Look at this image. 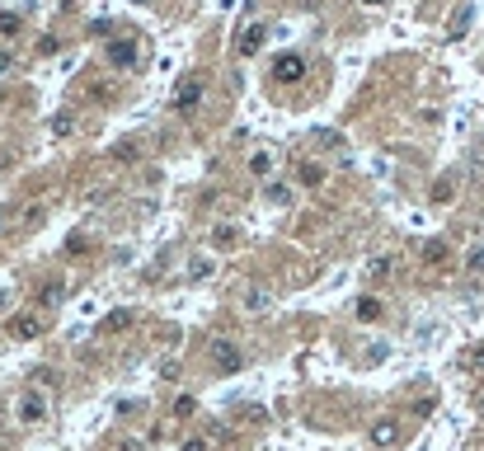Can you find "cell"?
Masks as SVG:
<instances>
[{
	"label": "cell",
	"instance_id": "cell-9",
	"mask_svg": "<svg viewBox=\"0 0 484 451\" xmlns=\"http://www.w3.org/2000/svg\"><path fill=\"white\" fill-rule=\"evenodd\" d=\"M470 19H475V5H461L456 14H452V24H447V38H452V43H456V38H465Z\"/></svg>",
	"mask_w": 484,
	"mask_h": 451
},
{
	"label": "cell",
	"instance_id": "cell-22",
	"mask_svg": "<svg viewBox=\"0 0 484 451\" xmlns=\"http://www.w3.org/2000/svg\"><path fill=\"white\" fill-rule=\"evenodd\" d=\"M193 409H198V404H193V395H184V399H179V404H174V419H189Z\"/></svg>",
	"mask_w": 484,
	"mask_h": 451
},
{
	"label": "cell",
	"instance_id": "cell-20",
	"mask_svg": "<svg viewBox=\"0 0 484 451\" xmlns=\"http://www.w3.org/2000/svg\"><path fill=\"white\" fill-rule=\"evenodd\" d=\"M320 179H324L320 165H301V184H320Z\"/></svg>",
	"mask_w": 484,
	"mask_h": 451
},
{
	"label": "cell",
	"instance_id": "cell-8",
	"mask_svg": "<svg viewBox=\"0 0 484 451\" xmlns=\"http://www.w3.org/2000/svg\"><path fill=\"white\" fill-rule=\"evenodd\" d=\"M198 94H202V90H198V80H184V85L174 90V113H189V108L198 104Z\"/></svg>",
	"mask_w": 484,
	"mask_h": 451
},
{
	"label": "cell",
	"instance_id": "cell-24",
	"mask_svg": "<svg viewBox=\"0 0 484 451\" xmlns=\"http://www.w3.org/2000/svg\"><path fill=\"white\" fill-rule=\"evenodd\" d=\"M207 268H212V264H207V259H193V268H189V277H207Z\"/></svg>",
	"mask_w": 484,
	"mask_h": 451
},
{
	"label": "cell",
	"instance_id": "cell-26",
	"mask_svg": "<svg viewBox=\"0 0 484 451\" xmlns=\"http://www.w3.org/2000/svg\"><path fill=\"white\" fill-rule=\"evenodd\" d=\"M184 451H207V442H202V437H189V442H184Z\"/></svg>",
	"mask_w": 484,
	"mask_h": 451
},
{
	"label": "cell",
	"instance_id": "cell-21",
	"mask_svg": "<svg viewBox=\"0 0 484 451\" xmlns=\"http://www.w3.org/2000/svg\"><path fill=\"white\" fill-rule=\"evenodd\" d=\"M244 306H249V311H264V306H269V292H249V296H244Z\"/></svg>",
	"mask_w": 484,
	"mask_h": 451
},
{
	"label": "cell",
	"instance_id": "cell-6",
	"mask_svg": "<svg viewBox=\"0 0 484 451\" xmlns=\"http://www.w3.org/2000/svg\"><path fill=\"white\" fill-rule=\"evenodd\" d=\"M43 334V315H14L10 319V339H38Z\"/></svg>",
	"mask_w": 484,
	"mask_h": 451
},
{
	"label": "cell",
	"instance_id": "cell-30",
	"mask_svg": "<svg viewBox=\"0 0 484 451\" xmlns=\"http://www.w3.org/2000/svg\"><path fill=\"white\" fill-rule=\"evenodd\" d=\"M0 226H5V212H0Z\"/></svg>",
	"mask_w": 484,
	"mask_h": 451
},
{
	"label": "cell",
	"instance_id": "cell-2",
	"mask_svg": "<svg viewBox=\"0 0 484 451\" xmlns=\"http://www.w3.org/2000/svg\"><path fill=\"white\" fill-rule=\"evenodd\" d=\"M14 414H19L24 423H43V419H48V395H43V390H24L19 404H14Z\"/></svg>",
	"mask_w": 484,
	"mask_h": 451
},
{
	"label": "cell",
	"instance_id": "cell-16",
	"mask_svg": "<svg viewBox=\"0 0 484 451\" xmlns=\"http://www.w3.org/2000/svg\"><path fill=\"white\" fill-rule=\"evenodd\" d=\"M61 296H66V287H56V282H48L38 301H43V306H61Z\"/></svg>",
	"mask_w": 484,
	"mask_h": 451
},
{
	"label": "cell",
	"instance_id": "cell-32",
	"mask_svg": "<svg viewBox=\"0 0 484 451\" xmlns=\"http://www.w3.org/2000/svg\"><path fill=\"white\" fill-rule=\"evenodd\" d=\"M480 409H484V399H480Z\"/></svg>",
	"mask_w": 484,
	"mask_h": 451
},
{
	"label": "cell",
	"instance_id": "cell-23",
	"mask_svg": "<svg viewBox=\"0 0 484 451\" xmlns=\"http://www.w3.org/2000/svg\"><path fill=\"white\" fill-rule=\"evenodd\" d=\"M249 165H254V174H269V169H273V156H264V151H259Z\"/></svg>",
	"mask_w": 484,
	"mask_h": 451
},
{
	"label": "cell",
	"instance_id": "cell-29",
	"mask_svg": "<svg viewBox=\"0 0 484 451\" xmlns=\"http://www.w3.org/2000/svg\"><path fill=\"white\" fill-rule=\"evenodd\" d=\"M367 5H386V0H367Z\"/></svg>",
	"mask_w": 484,
	"mask_h": 451
},
{
	"label": "cell",
	"instance_id": "cell-27",
	"mask_svg": "<svg viewBox=\"0 0 484 451\" xmlns=\"http://www.w3.org/2000/svg\"><path fill=\"white\" fill-rule=\"evenodd\" d=\"M5 71H10V52H0V76H5Z\"/></svg>",
	"mask_w": 484,
	"mask_h": 451
},
{
	"label": "cell",
	"instance_id": "cell-17",
	"mask_svg": "<svg viewBox=\"0 0 484 451\" xmlns=\"http://www.w3.org/2000/svg\"><path fill=\"white\" fill-rule=\"evenodd\" d=\"M19 28H24V19H19V14H0V38L19 33Z\"/></svg>",
	"mask_w": 484,
	"mask_h": 451
},
{
	"label": "cell",
	"instance_id": "cell-7",
	"mask_svg": "<svg viewBox=\"0 0 484 451\" xmlns=\"http://www.w3.org/2000/svg\"><path fill=\"white\" fill-rule=\"evenodd\" d=\"M372 442H377V447H395V442H400V423H395V419H377V423H372Z\"/></svg>",
	"mask_w": 484,
	"mask_h": 451
},
{
	"label": "cell",
	"instance_id": "cell-11",
	"mask_svg": "<svg viewBox=\"0 0 484 451\" xmlns=\"http://www.w3.org/2000/svg\"><path fill=\"white\" fill-rule=\"evenodd\" d=\"M367 273H372L377 282H386V277L395 273V259H386V254H381V259H372V264H367Z\"/></svg>",
	"mask_w": 484,
	"mask_h": 451
},
{
	"label": "cell",
	"instance_id": "cell-31",
	"mask_svg": "<svg viewBox=\"0 0 484 451\" xmlns=\"http://www.w3.org/2000/svg\"><path fill=\"white\" fill-rule=\"evenodd\" d=\"M0 104H5V94H0Z\"/></svg>",
	"mask_w": 484,
	"mask_h": 451
},
{
	"label": "cell",
	"instance_id": "cell-19",
	"mask_svg": "<svg viewBox=\"0 0 484 451\" xmlns=\"http://www.w3.org/2000/svg\"><path fill=\"white\" fill-rule=\"evenodd\" d=\"M465 264H470V273H484V244H475V249L465 254Z\"/></svg>",
	"mask_w": 484,
	"mask_h": 451
},
{
	"label": "cell",
	"instance_id": "cell-28",
	"mask_svg": "<svg viewBox=\"0 0 484 451\" xmlns=\"http://www.w3.org/2000/svg\"><path fill=\"white\" fill-rule=\"evenodd\" d=\"M5 306H10V296H5V292H0V311H5Z\"/></svg>",
	"mask_w": 484,
	"mask_h": 451
},
{
	"label": "cell",
	"instance_id": "cell-18",
	"mask_svg": "<svg viewBox=\"0 0 484 451\" xmlns=\"http://www.w3.org/2000/svg\"><path fill=\"white\" fill-rule=\"evenodd\" d=\"M52 132L56 136H71V132H76V118H66V113H61V118H52Z\"/></svg>",
	"mask_w": 484,
	"mask_h": 451
},
{
	"label": "cell",
	"instance_id": "cell-25",
	"mask_svg": "<svg viewBox=\"0 0 484 451\" xmlns=\"http://www.w3.org/2000/svg\"><path fill=\"white\" fill-rule=\"evenodd\" d=\"M470 372H484V348H475V353H470Z\"/></svg>",
	"mask_w": 484,
	"mask_h": 451
},
{
	"label": "cell",
	"instance_id": "cell-12",
	"mask_svg": "<svg viewBox=\"0 0 484 451\" xmlns=\"http://www.w3.org/2000/svg\"><path fill=\"white\" fill-rule=\"evenodd\" d=\"M357 319H381V301L377 296H362V301H357Z\"/></svg>",
	"mask_w": 484,
	"mask_h": 451
},
{
	"label": "cell",
	"instance_id": "cell-1",
	"mask_svg": "<svg viewBox=\"0 0 484 451\" xmlns=\"http://www.w3.org/2000/svg\"><path fill=\"white\" fill-rule=\"evenodd\" d=\"M212 367L221 376H235L244 367V353L235 344H231V339H212Z\"/></svg>",
	"mask_w": 484,
	"mask_h": 451
},
{
	"label": "cell",
	"instance_id": "cell-10",
	"mask_svg": "<svg viewBox=\"0 0 484 451\" xmlns=\"http://www.w3.org/2000/svg\"><path fill=\"white\" fill-rule=\"evenodd\" d=\"M123 329H132V311H113V315L99 324V334H123Z\"/></svg>",
	"mask_w": 484,
	"mask_h": 451
},
{
	"label": "cell",
	"instance_id": "cell-4",
	"mask_svg": "<svg viewBox=\"0 0 484 451\" xmlns=\"http://www.w3.org/2000/svg\"><path fill=\"white\" fill-rule=\"evenodd\" d=\"M273 76H277V80H292V85H296V80L306 76V56H301V52L277 56V61H273Z\"/></svg>",
	"mask_w": 484,
	"mask_h": 451
},
{
	"label": "cell",
	"instance_id": "cell-15",
	"mask_svg": "<svg viewBox=\"0 0 484 451\" xmlns=\"http://www.w3.org/2000/svg\"><path fill=\"white\" fill-rule=\"evenodd\" d=\"M423 259H428V264H442V259H447V244H442V240H428V244H423Z\"/></svg>",
	"mask_w": 484,
	"mask_h": 451
},
{
	"label": "cell",
	"instance_id": "cell-5",
	"mask_svg": "<svg viewBox=\"0 0 484 451\" xmlns=\"http://www.w3.org/2000/svg\"><path fill=\"white\" fill-rule=\"evenodd\" d=\"M108 61L113 66H136V43L132 38H113L108 43Z\"/></svg>",
	"mask_w": 484,
	"mask_h": 451
},
{
	"label": "cell",
	"instance_id": "cell-13",
	"mask_svg": "<svg viewBox=\"0 0 484 451\" xmlns=\"http://www.w3.org/2000/svg\"><path fill=\"white\" fill-rule=\"evenodd\" d=\"M456 198V179H437V188H432V202H452Z\"/></svg>",
	"mask_w": 484,
	"mask_h": 451
},
{
	"label": "cell",
	"instance_id": "cell-14",
	"mask_svg": "<svg viewBox=\"0 0 484 451\" xmlns=\"http://www.w3.org/2000/svg\"><path fill=\"white\" fill-rule=\"evenodd\" d=\"M216 244H221V249H235V244H240V231H235V226H221V231H216Z\"/></svg>",
	"mask_w": 484,
	"mask_h": 451
},
{
	"label": "cell",
	"instance_id": "cell-3",
	"mask_svg": "<svg viewBox=\"0 0 484 451\" xmlns=\"http://www.w3.org/2000/svg\"><path fill=\"white\" fill-rule=\"evenodd\" d=\"M264 38H269V28H264V24H244L240 38H235V52H240V56H254L259 48H264Z\"/></svg>",
	"mask_w": 484,
	"mask_h": 451
}]
</instances>
